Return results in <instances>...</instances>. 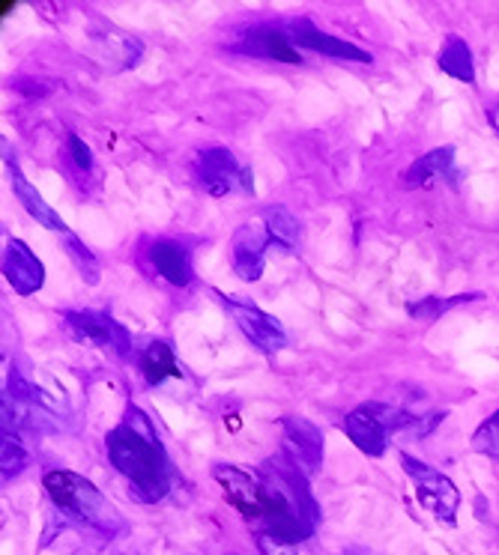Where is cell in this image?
Here are the masks:
<instances>
[{"label": "cell", "mask_w": 499, "mask_h": 555, "mask_svg": "<svg viewBox=\"0 0 499 555\" xmlns=\"http://www.w3.org/2000/svg\"><path fill=\"white\" fill-rule=\"evenodd\" d=\"M25 451L15 446V442H10V436H3V481H10L13 475L25 469Z\"/></svg>", "instance_id": "603a6c76"}, {"label": "cell", "mask_w": 499, "mask_h": 555, "mask_svg": "<svg viewBox=\"0 0 499 555\" xmlns=\"http://www.w3.org/2000/svg\"><path fill=\"white\" fill-rule=\"evenodd\" d=\"M478 293H470V296H458V299H425V302L419 305H410V314L415 317V320H434V317L446 314L449 308H455L458 302H470V299H475Z\"/></svg>", "instance_id": "7402d4cb"}, {"label": "cell", "mask_w": 499, "mask_h": 555, "mask_svg": "<svg viewBox=\"0 0 499 555\" xmlns=\"http://www.w3.org/2000/svg\"><path fill=\"white\" fill-rule=\"evenodd\" d=\"M69 153H73L75 168L85 170V173L93 170V153H90V146H87L78 134H69Z\"/></svg>", "instance_id": "cb8c5ba5"}, {"label": "cell", "mask_w": 499, "mask_h": 555, "mask_svg": "<svg viewBox=\"0 0 499 555\" xmlns=\"http://www.w3.org/2000/svg\"><path fill=\"white\" fill-rule=\"evenodd\" d=\"M213 475H216L225 499L243 517L260 519V514H264V483H260V475H248V472L236 469V466H216Z\"/></svg>", "instance_id": "ba28073f"}, {"label": "cell", "mask_w": 499, "mask_h": 555, "mask_svg": "<svg viewBox=\"0 0 499 555\" xmlns=\"http://www.w3.org/2000/svg\"><path fill=\"white\" fill-rule=\"evenodd\" d=\"M46 490H49L51 502L61 507L63 514L81 519V522H90V526H99V529H108L111 519L120 522L108 499L75 472H49L46 475Z\"/></svg>", "instance_id": "3957f363"}, {"label": "cell", "mask_w": 499, "mask_h": 555, "mask_svg": "<svg viewBox=\"0 0 499 555\" xmlns=\"http://www.w3.org/2000/svg\"><path fill=\"white\" fill-rule=\"evenodd\" d=\"M267 248V230H257L252 228V224H245V228L236 230L231 240V263L236 278H243V281H257V278L264 275Z\"/></svg>", "instance_id": "7c38bea8"}, {"label": "cell", "mask_w": 499, "mask_h": 555, "mask_svg": "<svg viewBox=\"0 0 499 555\" xmlns=\"http://www.w3.org/2000/svg\"><path fill=\"white\" fill-rule=\"evenodd\" d=\"M3 278L18 296H34L46 281V269L39 257L22 240H7L3 248Z\"/></svg>", "instance_id": "9c48e42d"}, {"label": "cell", "mask_w": 499, "mask_h": 555, "mask_svg": "<svg viewBox=\"0 0 499 555\" xmlns=\"http://www.w3.org/2000/svg\"><path fill=\"white\" fill-rule=\"evenodd\" d=\"M240 49L252 57H269V61L281 63H303V54L293 49L287 30H279V27H255L248 30Z\"/></svg>", "instance_id": "9a60e30c"}, {"label": "cell", "mask_w": 499, "mask_h": 555, "mask_svg": "<svg viewBox=\"0 0 499 555\" xmlns=\"http://www.w3.org/2000/svg\"><path fill=\"white\" fill-rule=\"evenodd\" d=\"M219 299L221 305L228 308V314L233 317V323L240 326V332L255 344L257 350L272 356V352H281L287 347V332H284V326H281L276 317L267 314V311H260L257 305L236 302V299H228V296H221V293Z\"/></svg>", "instance_id": "52a82bcc"}, {"label": "cell", "mask_w": 499, "mask_h": 555, "mask_svg": "<svg viewBox=\"0 0 499 555\" xmlns=\"http://www.w3.org/2000/svg\"><path fill=\"white\" fill-rule=\"evenodd\" d=\"M150 263L156 266V272L174 287H189L192 284V257L183 242L177 240H156L150 245Z\"/></svg>", "instance_id": "4fadbf2b"}, {"label": "cell", "mask_w": 499, "mask_h": 555, "mask_svg": "<svg viewBox=\"0 0 499 555\" xmlns=\"http://www.w3.org/2000/svg\"><path fill=\"white\" fill-rule=\"evenodd\" d=\"M281 430H284L287 457L303 472H315L320 466V460H323V436H320V430L311 422L299 418V415L281 418Z\"/></svg>", "instance_id": "30bf717a"}, {"label": "cell", "mask_w": 499, "mask_h": 555, "mask_svg": "<svg viewBox=\"0 0 499 555\" xmlns=\"http://www.w3.org/2000/svg\"><path fill=\"white\" fill-rule=\"evenodd\" d=\"M401 466L404 472H407V478L413 481L415 499L422 502V507H427L439 522L455 526L458 507H461V493H458V487H455L443 472L431 469L427 463L410 457V454H401Z\"/></svg>", "instance_id": "277c9868"}, {"label": "cell", "mask_w": 499, "mask_h": 555, "mask_svg": "<svg viewBox=\"0 0 499 555\" xmlns=\"http://www.w3.org/2000/svg\"><path fill=\"white\" fill-rule=\"evenodd\" d=\"M287 37H291L293 46L317 51V54H327V57H338V61H356V63L374 61L368 51L356 49V46L344 42V39L329 37V34H323V30L315 27V22H308V18H296V22L291 25V30H287Z\"/></svg>", "instance_id": "8fae6325"}, {"label": "cell", "mask_w": 499, "mask_h": 555, "mask_svg": "<svg viewBox=\"0 0 499 555\" xmlns=\"http://www.w3.org/2000/svg\"><path fill=\"white\" fill-rule=\"evenodd\" d=\"M63 323H66V332L78 344H93V347L111 352L117 359H126L132 352V340L126 335V328L117 320H111L108 314H99V311H66Z\"/></svg>", "instance_id": "5b68a950"}, {"label": "cell", "mask_w": 499, "mask_h": 555, "mask_svg": "<svg viewBox=\"0 0 499 555\" xmlns=\"http://www.w3.org/2000/svg\"><path fill=\"white\" fill-rule=\"evenodd\" d=\"M197 180L204 185V192L213 194V197H225L233 189L252 192V170L240 168L231 150H225V146L201 150V156H197Z\"/></svg>", "instance_id": "8992f818"}, {"label": "cell", "mask_w": 499, "mask_h": 555, "mask_svg": "<svg viewBox=\"0 0 499 555\" xmlns=\"http://www.w3.org/2000/svg\"><path fill=\"white\" fill-rule=\"evenodd\" d=\"M451 173H455V150L439 146V150H431L419 162H413L404 180H407V185H427L437 177H451Z\"/></svg>", "instance_id": "ac0fdd59"}, {"label": "cell", "mask_w": 499, "mask_h": 555, "mask_svg": "<svg viewBox=\"0 0 499 555\" xmlns=\"http://www.w3.org/2000/svg\"><path fill=\"white\" fill-rule=\"evenodd\" d=\"M473 451L490 460H499V410L473 434Z\"/></svg>", "instance_id": "ffe728a7"}, {"label": "cell", "mask_w": 499, "mask_h": 555, "mask_svg": "<svg viewBox=\"0 0 499 555\" xmlns=\"http://www.w3.org/2000/svg\"><path fill=\"white\" fill-rule=\"evenodd\" d=\"M410 424H419V418L410 415V412L395 410L389 403L371 400V403H362L354 412H347L342 427L362 454H368V457H383L386 448H389L392 434L410 427Z\"/></svg>", "instance_id": "7a4b0ae2"}, {"label": "cell", "mask_w": 499, "mask_h": 555, "mask_svg": "<svg viewBox=\"0 0 499 555\" xmlns=\"http://www.w3.org/2000/svg\"><path fill=\"white\" fill-rule=\"evenodd\" d=\"M111 466L132 483V495L144 505H153L171 490V460L158 442L156 427L138 406L126 410L123 418L105 439Z\"/></svg>", "instance_id": "6da1fadb"}, {"label": "cell", "mask_w": 499, "mask_h": 555, "mask_svg": "<svg viewBox=\"0 0 499 555\" xmlns=\"http://www.w3.org/2000/svg\"><path fill=\"white\" fill-rule=\"evenodd\" d=\"M7 168H10V182H13L15 197H18V204L27 209V216L37 218L42 228H49V230H54V233L69 236V228L63 224V218L57 216V212H54V209H51L46 201H42V194H39L37 189H34V185L25 180V173L18 170V165H15L10 156H7Z\"/></svg>", "instance_id": "5bb4252c"}, {"label": "cell", "mask_w": 499, "mask_h": 555, "mask_svg": "<svg viewBox=\"0 0 499 555\" xmlns=\"http://www.w3.org/2000/svg\"><path fill=\"white\" fill-rule=\"evenodd\" d=\"M66 251H69V257L75 260V266L81 269V275H87V281H90V284H93V281H99L97 257H93V251L87 248L85 242L69 233V236H66Z\"/></svg>", "instance_id": "44dd1931"}, {"label": "cell", "mask_w": 499, "mask_h": 555, "mask_svg": "<svg viewBox=\"0 0 499 555\" xmlns=\"http://www.w3.org/2000/svg\"><path fill=\"white\" fill-rule=\"evenodd\" d=\"M437 63L439 69L449 75V78H455V81H463V85H473L475 81L473 51H470V46H466L458 34H451V37L443 42Z\"/></svg>", "instance_id": "e0dca14e"}, {"label": "cell", "mask_w": 499, "mask_h": 555, "mask_svg": "<svg viewBox=\"0 0 499 555\" xmlns=\"http://www.w3.org/2000/svg\"><path fill=\"white\" fill-rule=\"evenodd\" d=\"M264 230H267L269 242H276L281 245L284 251H293L299 240H303V228H299V221L291 216V209H284V206H269L267 212H264Z\"/></svg>", "instance_id": "d6986e66"}, {"label": "cell", "mask_w": 499, "mask_h": 555, "mask_svg": "<svg viewBox=\"0 0 499 555\" xmlns=\"http://www.w3.org/2000/svg\"><path fill=\"white\" fill-rule=\"evenodd\" d=\"M138 367H141V374H144L150 386H158V383H165L171 376H183L180 364L174 359V350L165 340H150L138 356Z\"/></svg>", "instance_id": "2e32d148"}]
</instances>
